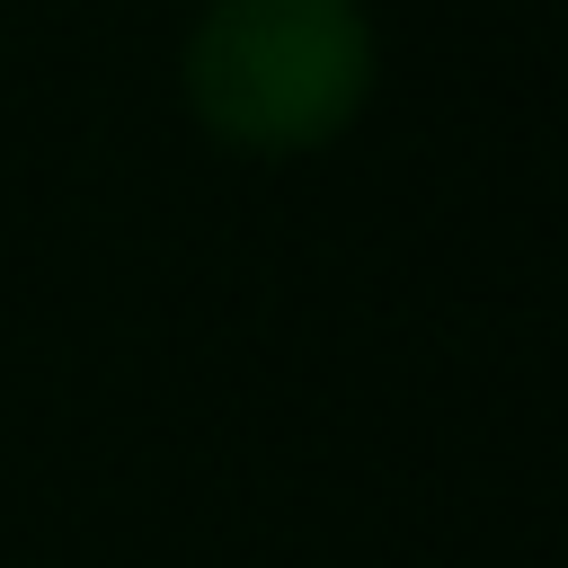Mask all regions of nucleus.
<instances>
[{
    "label": "nucleus",
    "mask_w": 568,
    "mask_h": 568,
    "mask_svg": "<svg viewBox=\"0 0 568 568\" xmlns=\"http://www.w3.org/2000/svg\"><path fill=\"white\" fill-rule=\"evenodd\" d=\"M373 36L355 0H213L186 44V98L222 142L311 151L355 124Z\"/></svg>",
    "instance_id": "f257e3e1"
}]
</instances>
